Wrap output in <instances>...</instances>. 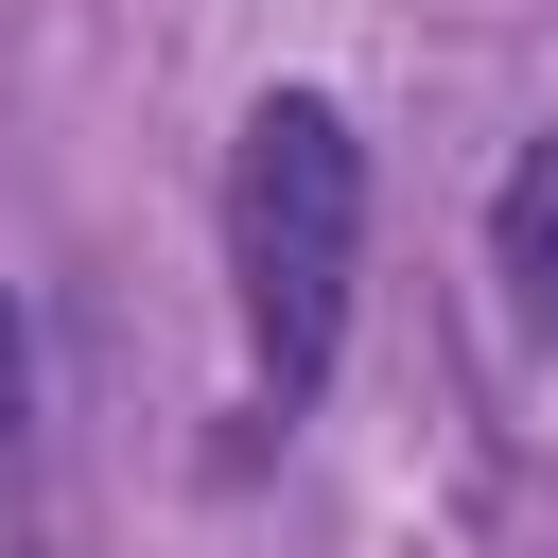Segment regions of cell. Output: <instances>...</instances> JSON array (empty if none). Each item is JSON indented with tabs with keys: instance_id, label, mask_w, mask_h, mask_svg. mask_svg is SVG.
I'll return each instance as SVG.
<instances>
[{
	"instance_id": "6da1fadb",
	"label": "cell",
	"mask_w": 558,
	"mask_h": 558,
	"mask_svg": "<svg viewBox=\"0 0 558 558\" xmlns=\"http://www.w3.org/2000/svg\"><path fill=\"white\" fill-rule=\"evenodd\" d=\"M349 262H366V140H349V105L262 87L244 140H227V279H244V349H262L279 401L331 384V349H349Z\"/></svg>"
},
{
	"instance_id": "7a4b0ae2",
	"label": "cell",
	"mask_w": 558,
	"mask_h": 558,
	"mask_svg": "<svg viewBox=\"0 0 558 558\" xmlns=\"http://www.w3.org/2000/svg\"><path fill=\"white\" fill-rule=\"evenodd\" d=\"M488 262H506V314L558 349V140L506 157V192H488Z\"/></svg>"
},
{
	"instance_id": "3957f363",
	"label": "cell",
	"mask_w": 558,
	"mask_h": 558,
	"mask_svg": "<svg viewBox=\"0 0 558 558\" xmlns=\"http://www.w3.org/2000/svg\"><path fill=\"white\" fill-rule=\"evenodd\" d=\"M17 401H35V349H17V296H0V453H17Z\"/></svg>"
}]
</instances>
